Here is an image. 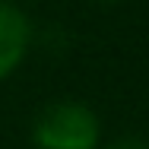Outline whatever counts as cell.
Returning a JSON list of instances; mask_svg holds the SVG:
<instances>
[{"label":"cell","instance_id":"cell-4","mask_svg":"<svg viewBox=\"0 0 149 149\" xmlns=\"http://www.w3.org/2000/svg\"><path fill=\"white\" fill-rule=\"evenodd\" d=\"M102 3H114V0H102Z\"/></svg>","mask_w":149,"mask_h":149},{"label":"cell","instance_id":"cell-2","mask_svg":"<svg viewBox=\"0 0 149 149\" xmlns=\"http://www.w3.org/2000/svg\"><path fill=\"white\" fill-rule=\"evenodd\" d=\"M29 48V22L10 3H0V79L10 76Z\"/></svg>","mask_w":149,"mask_h":149},{"label":"cell","instance_id":"cell-1","mask_svg":"<svg viewBox=\"0 0 149 149\" xmlns=\"http://www.w3.org/2000/svg\"><path fill=\"white\" fill-rule=\"evenodd\" d=\"M35 143L41 149H95L98 118L79 102H54L35 120Z\"/></svg>","mask_w":149,"mask_h":149},{"label":"cell","instance_id":"cell-3","mask_svg":"<svg viewBox=\"0 0 149 149\" xmlns=\"http://www.w3.org/2000/svg\"><path fill=\"white\" fill-rule=\"evenodd\" d=\"M108 149H149L143 140H136V136H120V140H114Z\"/></svg>","mask_w":149,"mask_h":149}]
</instances>
